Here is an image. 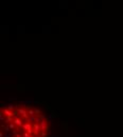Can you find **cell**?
Here are the masks:
<instances>
[{"label":"cell","mask_w":123,"mask_h":137,"mask_svg":"<svg viewBox=\"0 0 123 137\" xmlns=\"http://www.w3.org/2000/svg\"><path fill=\"white\" fill-rule=\"evenodd\" d=\"M0 137H50L51 121L39 104L12 103L1 107Z\"/></svg>","instance_id":"cell-1"}]
</instances>
